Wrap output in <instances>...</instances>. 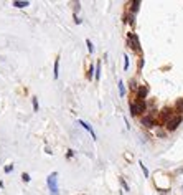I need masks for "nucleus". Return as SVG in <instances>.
Returning a JSON list of instances; mask_svg holds the SVG:
<instances>
[{"label": "nucleus", "mask_w": 183, "mask_h": 195, "mask_svg": "<svg viewBox=\"0 0 183 195\" xmlns=\"http://www.w3.org/2000/svg\"><path fill=\"white\" fill-rule=\"evenodd\" d=\"M78 124H79V126H82V127H84V129H86L87 132L91 134V137H92L94 141L97 139V136H96V132H94V129H92V127H91L89 124H87V122H84V121H81V119H79V121H78Z\"/></svg>", "instance_id": "obj_6"}, {"label": "nucleus", "mask_w": 183, "mask_h": 195, "mask_svg": "<svg viewBox=\"0 0 183 195\" xmlns=\"http://www.w3.org/2000/svg\"><path fill=\"white\" fill-rule=\"evenodd\" d=\"M73 150H68V154H66V157H68V159H71V157H73Z\"/></svg>", "instance_id": "obj_23"}, {"label": "nucleus", "mask_w": 183, "mask_h": 195, "mask_svg": "<svg viewBox=\"0 0 183 195\" xmlns=\"http://www.w3.org/2000/svg\"><path fill=\"white\" fill-rule=\"evenodd\" d=\"M32 102H33V111H38V109H40V104H38V99L35 96L32 98Z\"/></svg>", "instance_id": "obj_14"}, {"label": "nucleus", "mask_w": 183, "mask_h": 195, "mask_svg": "<svg viewBox=\"0 0 183 195\" xmlns=\"http://www.w3.org/2000/svg\"><path fill=\"white\" fill-rule=\"evenodd\" d=\"M129 107H130V114L132 116H137V114H140V112L145 111V101H132L130 104H129Z\"/></svg>", "instance_id": "obj_2"}, {"label": "nucleus", "mask_w": 183, "mask_h": 195, "mask_svg": "<svg viewBox=\"0 0 183 195\" xmlns=\"http://www.w3.org/2000/svg\"><path fill=\"white\" fill-rule=\"evenodd\" d=\"M127 40H129V48H132V51H135V53H140V51H142V48H140V42H139V37L135 35V33H129Z\"/></svg>", "instance_id": "obj_3"}, {"label": "nucleus", "mask_w": 183, "mask_h": 195, "mask_svg": "<svg viewBox=\"0 0 183 195\" xmlns=\"http://www.w3.org/2000/svg\"><path fill=\"white\" fill-rule=\"evenodd\" d=\"M94 78H96V81H99V78H101V63H97V66H96V73H94Z\"/></svg>", "instance_id": "obj_12"}, {"label": "nucleus", "mask_w": 183, "mask_h": 195, "mask_svg": "<svg viewBox=\"0 0 183 195\" xmlns=\"http://www.w3.org/2000/svg\"><path fill=\"white\" fill-rule=\"evenodd\" d=\"M12 5H13V7H17V8H25V7H28V5H30V2H28V0H15Z\"/></svg>", "instance_id": "obj_8"}, {"label": "nucleus", "mask_w": 183, "mask_h": 195, "mask_svg": "<svg viewBox=\"0 0 183 195\" xmlns=\"http://www.w3.org/2000/svg\"><path fill=\"white\" fill-rule=\"evenodd\" d=\"M139 164H140V169H142V172H144V175H145V177H149V169H147V167H145V164H144V162H142V160H140V162H139Z\"/></svg>", "instance_id": "obj_15"}, {"label": "nucleus", "mask_w": 183, "mask_h": 195, "mask_svg": "<svg viewBox=\"0 0 183 195\" xmlns=\"http://www.w3.org/2000/svg\"><path fill=\"white\" fill-rule=\"evenodd\" d=\"M170 117H173V109H168V107H165V109H162V119H163L165 122L168 121Z\"/></svg>", "instance_id": "obj_7"}, {"label": "nucleus", "mask_w": 183, "mask_h": 195, "mask_svg": "<svg viewBox=\"0 0 183 195\" xmlns=\"http://www.w3.org/2000/svg\"><path fill=\"white\" fill-rule=\"evenodd\" d=\"M119 93H120V96H124V94H125V88H124V81H119Z\"/></svg>", "instance_id": "obj_19"}, {"label": "nucleus", "mask_w": 183, "mask_h": 195, "mask_svg": "<svg viewBox=\"0 0 183 195\" xmlns=\"http://www.w3.org/2000/svg\"><path fill=\"white\" fill-rule=\"evenodd\" d=\"M94 71H96V70H94V66H89V70H87V79H91L92 78V76H94Z\"/></svg>", "instance_id": "obj_16"}, {"label": "nucleus", "mask_w": 183, "mask_h": 195, "mask_svg": "<svg viewBox=\"0 0 183 195\" xmlns=\"http://www.w3.org/2000/svg\"><path fill=\"white\" fill-rule=\"evenodd\" d=\"M86 45H87V50H89V53H94V45H92L91 40H86Z\"/></svg>", "instance_id": "obj_17"}, {"label": "nucleus", "mask_w": 183, "mask_h": 195, "mask_svg": "<svg viewBox=\"0 0 183 195\" xmlns=\"http://www.w3.org/2000/svg\"><path fill=\"white\" fill-rule=\"evenodd\" d=\"M58 74H60V56L55 60V71H53V76L55 79H58Z\"/></svg>", "instance_id": "obj_10"}, {"label": "nucleus", "mask_w": 183, "mask_h": 195, "mask_svg": "<svg viewBox=\"0 0 183 195\" xmlns=\"http://www.w3.org/2000/svg\"><path fill=\"white\" fill-rule=\"evenodd\" d=\"M129 68V56L124 55V70H127Z\"/></svg>", "instance_id": "obj_21"}, {"label": "nucleus", "mask_w": 183, "mask_h": 195, "mask_svg": "<svg viewBox=\"0 0 183 195\" xmlns=\"http://www.w3.org/2000/svg\"><path fill=\"white\" fill-rule=\"evenodd\" d=\"M132 13H137V10H139V7H140V2H139V0H134L132 4Z\"/></svg>", "instance_id": "obj_11"}, {"label": "nucleus", "mask_w": 183, "mask_h": 195, "mask_svg": "<svg viewBox=\"0 0 183 195\" xmlns=\"http://www.w3.org/2000/svg\"><path fill=\"white\" fill-rule=\"evenodd\" d=\"M46 185L50 189L51 195H60V187H58V172H51L46 177Z\"/></svg>", "instance_id": "obj_1"}, {"label": "nucleus", "mask_w": 183, "mask_h": 195, "mask_svg": "<svg viewBox=\"0 0 183 195\" xmlns=\"http://www.w3.org/2000/svg\"><path fill=\"white\" fill-rule=\"evenodd\" d=\"M147 91H149V88H147V86H142V88H139V96H137L139 101H144V99H145Z\"/></svg>", "instance_id": "obj_9"}, {"label": "nucleus", "mask_w": 183, "mask_h": 195, "mask_svg": "<svg viewBox=\"0 0 183 195\" xmlns=\"http://www.w3.org/2000/svg\"><path fill=\"white\" fill-rule=\"evenodd\" d=\"M74 22H76V23L79 25V23H81V18H78V17H76V15H74Z\"/></svg>", "instance_id": "obj_24"}, {"label": "nucleus", "mask_w": 183, "mask_h": 195, "mask_svg": "<svg viewBox=\"0 0 183 195\" xmlns=\"http://www.w3.org/2000/svg\"><path fill=\"white\" fill-rule=\"evenodd\" d=\"M175 111L178 112V114H180V112H183V99H180V101L177 102V107H175Z\"/></svg>", "instance_id": "obj_13"}, {"label": "nucleus", "mask_w": 183, "mask_h": 195, "mask_svg": "<svg viewBox=\"0 0 183 195\" xmlns=\"http://www.w3.org/2000/svg\"><path fill=\"white\" fill-rule=\"evenodd\" d=\"M142 124L145 126V127H152V126L155 124V117H153V114H145V116L142 117Z\"/></svg>", "instance_id": "obj_5"}, {"label": "nucleus", "mask_w": 183, "mask_h": 195, "mask_svg": "<svg viewBox=\"0 0 183 195\" xmlns=\"http://www.w3.org/2000/svg\"><path fill=\"white\" fill-rule=\"evenodd\" d=\"M30 179H32V177L28 175L27 172H23V174H22V180L23 182H30Z\"/></svg>", "instance_id": "obj_20"}, {"label": "nucleus", "mask_w": 183, "mask_h": 195, "mask_svg": "<svg viewBox=\"0 0 183 195\" xmlns=\"http://www.w3.org/2000/svg\"><path fill=\"white\" fill-rule=\"evenodd\" d=\"M4 170H5V174H10V172L13 170V164H8V165H7V167L4 169Z\"/></svg>", "instance_id": "obj_22"}, {"label": "nucleus", "mask_w": 183, "mask_h": 195, "mask_svg": "<svg viewBox=\"0 0 183 195\" xmlns=\"http://www.w3.org/2000/svg\"><path fill=\"white\" fill-rule=\"evenodd\" d=\"M119 182H120V185L124 187V190H130V189H129V185H127V182L124 180L122 177H119Z\"/></svg>", "instance_id": "obj_18"}, {"label": "nucleus", "mask_w": 183, "mask_h": 195, "mask_svg": "<svg viewBox=\"0 0 183 195\" xmlns=\"http://www.w3.org/2000/svg\"><path fill=\"white\" fill-rule=\"evenodd\" d=\"M165 124H167V129H168V131H175L180 124H182V116H180V114H175V116L170 117Z\"/></svg>", "instance_id": "obj_4"}]
</instances>
